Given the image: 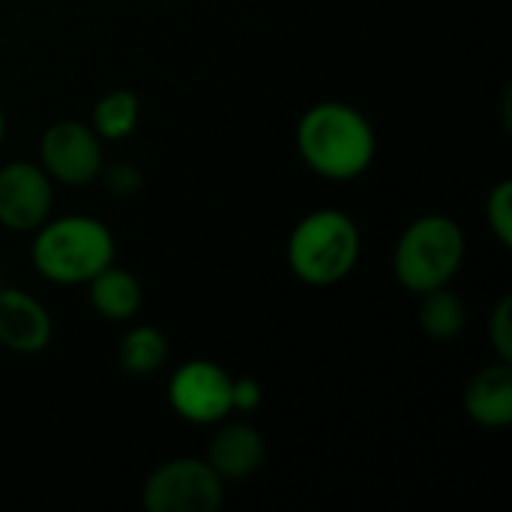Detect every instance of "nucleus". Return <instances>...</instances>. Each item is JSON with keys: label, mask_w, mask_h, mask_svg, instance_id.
Returning a JSON list of instances; mask_svg holds the SVG:
<instances>
[{"label": "nucleus", "mask_w": 512, "mask_h": 512, "mask_svg": "<svg viewBox=\"0 0 512 512\" xmlns=\"http://www.w3.org/2000/svg\"><path fill=\"white\" fill-rule=\"evenodd\" d=\"M297 153L324 180H354L372 168L378 135L372 120L348 102H315L297 123Z\"/></svg>", "instance_id": "obj_1"}, {"label": "nucleus", "mask_w": 512, "mask_h": 512, "mask_svg": "<svg viewBox=\"0 0 512 512\" xmlns=\"http://www.w3.org/2000/svg\"><path fill=\"white\" fill-rule=\"evenodd\" d=\"M114 234L96 216H57L33 231L30 261L54 285H87L114 261Z\"/></svg>", "instance_id": "obj_2"}, {"label": "nucleus", "mask_w": 512, "mask_h": 512, "mask_svg": "<svg viewBox=\"0 0 512 512\" xmlns=\"http://www.w3.org/2000/svg\"><path fill=\"white\" fill-rule=\"evenodd\" d=\"M360 228L345 210H312L303 216L285 246L291 273L312 288H330L351 276L360 261Z\"/></svg>", "instance_id": "obj_3"}, {"label": "nucleus", "mask_w": 512, "mask_h": 512, "mask_svg": "<svg viewBox=\"0 0 512 512\" xmlns=\"http://www.w3.org/2000/svg\"><path fill=\"white\" fill-rule=\"evenodd\" d=\"M465 231L444 213H426L408 222L393 249V276L411 294L444 288L456 279L465 261Z\"/></svg>", "instance_id": "obj_4"}, {"label": "nucleus", "mask_w": 512, "mask_h": 512, "mask_svg": "<svg viewBox=\"0 0 512 512\" xmlns=\"http://www.w3.org/2000/svg\"><path fill=\"white\" fill-rule=\"evenodd\" d=\"M225 501V480L207 459L180 456L153 468L141 486L147 512H216Z\"/></svg>", "instance_id": "obj_5"}, {"label": "nucleus", "mask_w": 512, "mask_h": 512, "mask_svg": "<svg viewBox=\"0 0 512 512\" xmlns=\"http://www.w3.org/2000/svg\"><path fill=\"white\" fill-rule=\"evenodd\" d=\"M102 138L90 123L63 117L54 120L39 138V165L60 186H90L105 162Z\"/></svg>", "instance_id": "obj_6"}, {"label": "nucleus", "mask_w": 512, "mask_h": 512, "mask_svg": "<svg viewBox=\"0 0 512 512\" xmlns=\"http://www.w3.org/2000/svg\"><path fill=\"white\" fill-rule=\"evenodd\" d=\"M234 375L213 360H186L168 378V405L192 426H216L234 414Z\"/></svg>", "instance_id": "obj_7"}, {"label": "nucleus", "mask_w": 512, "mask_h": 512, "mask_svg": "<svg viewBox=\"0 0 512 512\" xmlns=\"http://www.w3.org/2000/svg\"><path fill=\"white\" fill-rule=\"evenodd\" d=\"M54 207V180L42 165L15 159L0 168V225L15 234H33Z\"/></svg>", "instance_id": "obj_8"}, {"label": "nucleus", "mask_w": 512, "mask_h": 512, "mask_svg": "<svg viewBox=\"0 0 512 512\" xmlns=\"http://www.w3.org/2000/svg\"><path fill=\"white\" fill-rule=\"evenodd\" d=\"M48 309L15 285H0V345L12 354H39L51 345Z\"/></svg>", "instance_id": "obj_9"}, {"label": "nucleus", "mask_w": 512, "mask_h": 512, "mask_svg": "<svg viewBox=\"0 0 512 512\" xmlns=\"http://www.w3.org/2000/svg\"><path fill=\"white\" fill-rule=\"evenodd\" d=\"M219 429L213 432L207 444V462L210 468L228 483V480H246L261 471L267 459V441L264 435L246 423V420H231V423H216Z\"/></svg>", "instance_id": "obj_10"}, {"label": "nucleus", "mask_w": 512, "mask_h": 512, "mask_svg": "<svg viewBox=\"0 0 512 512\" xmlns=\"http://www.w3.org/2000/svg\"><path fill=\"white\" fill-rule=\"evenodd\" d=\"M462 405L483 429H507L512 423V363L495 360L483 366L465 387Z\"/></svg>", "instance_id": "obj_11"}, {"label": "nucleus", "mask_w": 512, "mask_h": 512, "mask_svg": "<svg viewBox=\"0 0 512 512\" xmlns=\"http://www.w3.org/2000/svg\"><path fill=\"white\" fill-rule=\"evenodd\" d=\"M87 294L93 312L108 321H129L138 315L144 303V288L138 276L129 273L126 267H117L114 261L87 282Z\"/></svg>", "instance_id": "obj_12"}, {"label": "nucleus", "mask_w": 512, "mask_h": 512, "mask_svg": "<svg viewBox=\"0 0 512 512\" xmlns=\"http://www.w3.org/2000/svg\"><path fill=\"white\" fill-rule=\"evenodd\" d=\"M168 339L159 327L135 324L117 345V366L132 378H150L168 363Z\"/></svg>", "instance_id": "obj_13"}, {"label": "nucleus", "mask_w": 512, "mask_h": 512, "mask_svg": "<svg viewBox=\"0 0 512 512\" xmlns=\"http://www.w3.org/2000/svg\"><path fill=\"white\" fill-rule=\"evenodd\" d=\"M417 324L429 339L438 342H450L456 339L465 324H468V309L459 300L456 291H450V285L444 288H432L426 294H420V306H417Z\"/></svg>", "instance_id": "obj_14"}, {"label": "nucleus", "mask_w": 512, "mask_h": 512, "mask_svg": "<svg viewBox=\"0 0 512 512\" xmlns=\"http://www.w3.org/2000/svg\"><path fill=\"white\" fill-rule=\"evenodd\" d=\"M138 120H141V102L126 87L102 93L93 105V114H90V126L102 141L129 138L138 126Z\"/></svg>", "instance_id": "obj_15"}, {"label": "nucleus", "mask_w": 512, "mask_h": 512, "mask_svg": "<svg viewBox=\"0 0 512 512\" xmlns=\"http://www.w3.org/2000/svg\"><path fill=\"white\" fill-rule=\"evenodd\" d=\"M486 219L489 228L495 234V240L510 249L512 246V183L501 180L492 186V192L486 195Z\"/></svg>", "instance_id": "obj_16"}, {"label": "nucleus", "mask_w": 512, "mask_h": 512, "mask_svg": "<svg viewBox=\"0 0 512 512\" xmlns=\"http://www.w3.org/2000/svg\"><path fill=\"white\" fill-rule=\"evenodd\" d=\"M105 192H111L114 198H132L141 192L144 186V174L135 162H126V159H111V162H102L99 168V177H96Z\"/></svg>", "instance_id": "obj_17"}, {"label": "nucleus", "mask_w": 512, "mask_h": 512, "mask_svg": "<svg viewBox=\"0 0 512 512\" xmlns=\"http://www.w3.org/2000/svg\"><path fill=\"white\" fill-rule=\"evenodd\" d=\"M489 342L495 348L498 360H510L512 363V297L504 294L498 300V306L492 309L489 318Z\"/></svg>", "instance_id": "obj_18"}, {"label": "nucleus", "mask_w": 512, "mask_h": 512, "mask_svg": "<svg viewBox=\"0 0 512 512\" xmlns=\"http://www.w3.org/2000/svg\"><path fill=\"white\" fill-rule=\"evenodd\" d=\"M261 399H264V390L255 378H234L231 384V408L240 411V414H252L261 408Z\"/></svg>", "instance_id": "obj_19"}, {"label": "nucleus", "mask_w": 512, "mask_h": 512, "mask_svg": "<svg viewBox=\"0 0 512 512\" xmlns=\"http://www.w3.org/2000/svg\"><path fill=\"white\" fill-rule=\"evenodd\" d=\"M3 138H6V114L0 108V147H3Z\"/></svg>", "instance_id": "obj_20"}]
</instances>
